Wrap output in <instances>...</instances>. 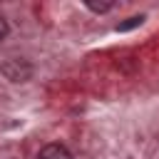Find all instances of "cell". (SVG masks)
<instances>
[{
	"instance_id": "obj_1",
	"label": "cell",
	"mask_w": 159,
	"mask_h": 159,
	"mask_svg": "<svg viewBox=\"0 0 159 159\" xmlns=\"http://www.w3.org/2000/svg\"><path fill=\"white\" fill-rule=\"evenodd\" d=\"M2 75H5L10 82H25V80H30L32 67H30L27 62H22V60H10V62L2 65Z\"/></svg>"
},
{
	"instance_id": "obj_2",
	"label": "cell",
	"mask_w": 159,
	"mask_h": 159,
	"mask_svg": "<svg viewBox=\"0 0 159 159\" xmlns=\"http://www.w3.org/2000/svg\"><path fill=\"white\" fill-rule=\"evenodd\" d=\"M40 159H72V154L62 144H45L40 149Z\"/></svg>"
},
{
	"instance_id": "obj_3",
	"label": "cell",
	"mask_w": 159,
	"mask_h": 159,
	"mask_svg": "<svg viewBox=\"0 0 159 159\" xmlns=\"http://www.w3.org/2000/svg\"><path fill=\"white\" fill-rule=\"evenodd\" d=\"M84 5H87L92 12H97V15L109 12V10L114 7V2H112V0H84Z\"/></svg>"
},
{
	"instance_id": "obj_4",
	"label": "cell",
	"mask_w": 159,
	"mask_h": 159,
	"mask_svg": "<svg viewBox=\"0 0 159 159\" xmlns=\"http://www.w3.org/2000/svg\"><path fill=\"white\" fill-rule=\"evenodd\" d=\"M144 22V15H134V17H127L124 22H119L117 25V32H127V30H134V27H139Z\"/></svg>"
},
{
	"instance_id": "obj_5",
	"label": "cell",
	"mask_w": 159,
	"mask_h": 159,
	"mask_svg": "<svg viewBox=\"0 0 159 159\" xmlns=\"http://www.w3.org/2000/svg\"><path fill=\"white\" fill-rule=\"evenodd\" d=\"M7 32H10V27H7V20H5L2 15H0V42H2L5 37H7Z\"/></svg>"
}]
</instances>
